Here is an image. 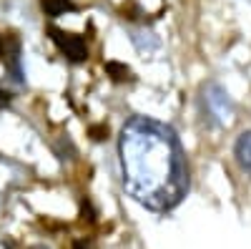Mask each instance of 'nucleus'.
I'll use <instances>...</instances> for the list:
<instances>
[{
  "instance_id": "1a4fd4ad",
  "label": "nucleus",
  "mask_w": 251,
  "mask_h": 249,
  "mask_svg": "<svg viewBox=\"0 0 251 249\" xmlns=\"http://www.w3.org/2000/svg\"><path fill=\"white\" fill-rule=\"evenodd\" d=\"M33 249H46V247H33Z\"/></svg>"
},
{
  "instance_id": "6e6552de",
  "label": "nucleus",
  "mask_w": 251,
  "mask_h": 249,
  "mask_svg": "<svg viewBox=\"0 0 251 249\" xmlns=\"http://www.w3.org/2000/svg\"><path fill=\"white\" fill-rule=\"evenodd\" d=\"M73 249H83V242H75V247Z\"/></svg>"
},
{
  "instance_id": "f03ea898",
  "label": "nucleus",
  "mask_w": 251,
  "mask_h": 249,
  "mask_svg": "<svg viewBox=\"0 0 251 249\" xmlns=\"http://www.w3.org/2000/svg\"><path fill=\"white\" fill-rule=\"evenodd\" d=\"M50 38H53V43L58 46V51L66 55L68 60H73V63H83V60L88 58V46H86V40H83L80 35L75 33H66V30H60L55 26L48 28Z\"/></svg>"
},
{
  "instance_id": "423d86ee",
  "label": "nucleus",
  "mask_w": 251,
  "mask_h": 249,
  "mask_svg": "<svg viewBox=\"0 0 251 249\" xmlns=\"http://www.w3.org/2000/svg\"><path fill=\"white\" fill-rule=\"evenodd\" d=\"M91 136H93L96 141H100L103 136H108V126H93V129H91Z\"/></svg>"
},
{
  "instance_id": "20e7f679",
  "label": "nucleus",
  "mask_w": 251,
  "mask_h": 249,
  "mask_svg": "<svg viewBox=\"0 0 251 249\" xmlns=\"http://www.w3.org/2000/svg\"><path fill=\"white\" fill-rule=\"evenodd\" d=\"M40 8L46 10V15L58 18V15H63L66 10H73L75 5L71 3V0H40Z\"/></svg>"
},
{
  "instance_id": "7ed1b4c3",
  "label": "nucleus",
  "mask_w": 251,
  "mask_h": 249,
  "mask_svg": "<svg viewBox=\"0 0 251 249\" xmlns=\"http://www.w3.org/2000/svg\"><path fill=\"white\" fill-rule=\"evenodd\" d=\"M234 154H236V161H239L241 169L246 174H251V131H246V134L239 136L236 146H234Z\"/></svg>"
},
{
  "instance_id": "0eeeda50",
  "label": "nucleus",
  "mask_w": 251,
  "mask_h": 249,
  "mask_svg": "<svg viewBox=\"0 0 251 249\" xmlns=\"http://www.w3.org/2000/svg\"><path fill=\"white\" fill-rule=\"evenodd\" d=\"M5 55V43H3V38H0V58Z\"/></svg>"
},
{
  "instance_id": "f257e3e1",
  "label": "nucleus",
  "mask_w": 251,
  "mask_h": 249,
  "mask_svg": "<svg viewBox=\"0 0 251 249\" xmlns=\"http://www.w3.org/2000/svg\"><path fill=\"white\" fill-rule=\"evenodd\" d=\"M123 186L141 206L169 212L188 192L186 154L176 131L151 116L126 121L118 138Z\"/></svg>"
},
{
  "instance_id": "39448f33",
  "label": "nucleus",
  "mask_w": 251,
  "mask_h": 249,
  "mask_svg": "<svg viewBox=\"0 0 251 249\" xmlns=\"http://www.w3.org/2000/svg\"><path fill=\"white\" fill-rule=\"evenodd\" d=\"M106 71L113 81H126V78H131V68L128 66H123V63H116V60H108L106 63Z\"/></svg>"
}]
</instances>
